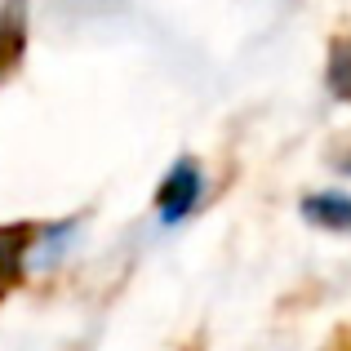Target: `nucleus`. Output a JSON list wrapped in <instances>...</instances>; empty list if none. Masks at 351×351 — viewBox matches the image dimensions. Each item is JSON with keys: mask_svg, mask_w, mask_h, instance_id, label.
Segmentation results:
<instances>
[{"mask_svg": "<svg viewBox=\"0 0 351 351\" xmlns=\"http://www.w3.org/2000/svg\"><path fill=\"white\" fill-rule=\"evenodd\" d=\"M200 196H205V169H200L191 156L169 165V173L160 178V191H156V214H160L165 227H178L182 218L196 214Z\"/></svg>", "mask_w": 351, "mask_h": 351, "instance_id": "obj_1", "label": "nucleus"}, {"mask_svg": "<svg viewBox=\"0 0 351 351\" xmlns=\"http://www.w3.org/2000/svg\"><path fill=\"white\" fill-rule=\"evenodd\" d=\"M23 45H27L23 14H18V5H9L5 18H0V76H9V71H14V62L23 58Z\"/></svg>", "mask_w": 351, "mask_h": 351, "instance_id": "obj_4", "label": "nucleus"}, {"mask_svg": "<svg viewBox=\"0 0 351 351\" xmlns=\"http://www.w3.org/2000/svg\"><path fill=\"white\" fill-rule=\"evenodd\" d=\"M325 85L338 103H351V36L329 49V67H325Z\"/></svg>", "mask_w": 351, "mask_h": 351, "instance_id": "obj_5", "label": "nucleus"}, {"mask_svg": "<svg viewBox=\"0 0 351 351\" xmlns=\"http://www.w3.org/2000/svg\"><path fill=\"white\" fill-rule=\"evenodd\" d=\"M302 218L320 232H351V196L343 191H316V196L302 200Z\"/></svg>", "mask_w": 351, "mask_h": 351, "instance_id": "obj_2", "label": "nucleus"}, {"mask_svg": "<svg viewBox=\"0 0 351 351\" xmlns=\"http://www.w3.org/2000/svg\"><path fill=\"white\" fill-rule=\"evenodd\" d=\"M32 249V227H0V298L23 276V258Z\"/></svg>", "mask_w": 351, "mask_h": 351, "instance_id": "obj_3", "label": "nucleus"}, {"mask_svg": "<svg viewBox=\"0 0 351 351\" xmlns=\"http://www.w3.org/2000/svg\"><path fill=\"white\" fill-rule=\"evenodd\" d=\"M347 173H351V156H347Z\"/></svg>", "mask_w": 351, "mask_h": 351, "instance_id": "obj_6", "label": "nucleus"}]
</instances>
